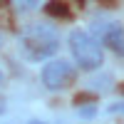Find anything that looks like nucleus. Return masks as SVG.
<instances>
[{"mask_svg":"<svg viewBox=\"0 0 124 124\" xmlns=\"http://www.w3.org/2000/svg\"><path fill=\"white\" fill-rule=\"evenodd\" d=\"M42 87L50 89V92H57V89H65L72 79H75V65H72L70 60H62V57H55L45 62L42 67Z\"/></svg>","mask_w":124,"mask_h":124,"instance_id":"obj_3","label":"nucleus"},{"mask_svg":"<svg viewBox=\"0 0 124 124\" xmlns=\"http://www.w3.org/2000/svg\"><path fill=\"white\" fill-rule=\"evenodd\" d=\"M92 37L99 45L109 47L114 55L124 57V27L119 23H114V20H99V23H94V35Z\"/></svg>","mask_w":124,"mask_h":124,"instance_id":"obj_4","label":"nucleus"},{"mask_svg":"<svg viewBox=\"0 0 124 124\" xmlns=\"http://www.w3.org/2000/svg\"><path fill=\"white\" fill-rule=\"evenodd\" d=\"M82 117H94V107H82V109H77Z\"/></svg>","mask_w":124,"mask_h":124,"instance_id":"obj_7","label":"nucleus"},{"mask_svg":"<svg viewBox=\"0 0 124 124\" xmlns=\"http://www.w3.org/2000/svg\"><path fill=\"white\" fill-rule=\"evenodd\" d=\"M3 79H5V77H3V72H0V85H3Z\"/></svg>","mask_w":124,"mask_h":124,"instance_id":"obj_9","label":"nucleus"},{"mask_svg":"<svg viewBox=\"0 0 124 124\" xmlns=\"http://www.w3.org/2000/svg\"><path fill=\"white\" fill-rule=\"evenodd\" d=\"M0 45H3V37H0Z\"/></svg>","mask_w":124,"mask_h":124,"instance_id":"obj_10","label":"nucleus"},{"mask_svg":"<svg viewBox=\"0 0 124 124\" xmlns=\"http://www.w3.org/2000/svg\"><path fill=\"white\" fill-rule=\"evenodd\" d=\"M109 112H114V114L119 112V114H124V102H119V104H112V107H109Z\"/></svg>","mask_w":124,"mask_h":124,"instance_id":"obj_8","label":"nucleus"},{"mask_svg":"<svg viewBox=\"0 0 124 124\" xmlns=\"http://www.w3.org/2000/svg\"><path fill=\"white\" fill-rule=\"evenodd\" d=\"M25 3V10H35V8H40V3H45V0H23Z\"/></svg>","mask_w":124,"mask_h":124,"instance_id":"obj_6","label":"nucleus"},{"mask_svg":"<svg viewBox=\"0 0 124 124\" xmlns=\"http://www.w3.org/2000/svg\"><path fill=\"white\" fill-rule=\"evenodd\" d=\"M17 47L25 60L30 62H42L52 57L60 50V35L50 23H30L20 30Z\"/></svg>","mask_w":124,"mask_h":124,"instance_id":"obj_1","label":"nucleus"},{"mask_svg":"<svg viewBox=\"0 0 124 124\" xmlns=\"http://www.w3.org/2000/svg\"><path fill=\"white\" fill-rule=\"evenodd\" d=\"M45 13L52 15V17H67L70 15V8H67L65 0H52V3L45 5Z\"/></svg>","mask_w":124,"mask_h":124,"instance_id":"obj_5","label":"nucleus"},{"mask_svg":"<svg viewBox=\"0 0 124 124\" xmlns=\"http://www.w3.org/2000/svg\"><path fill=\"white\" fill-rule=\"evenodd\" d=\"M70 50L79 70H99L104 62L102 45L85 30H72L70 32Z\"/></svg>","mask_w":124,"mask_h":124,"instance_id":"obj_2","label":"nucleus"}]
</instances>
